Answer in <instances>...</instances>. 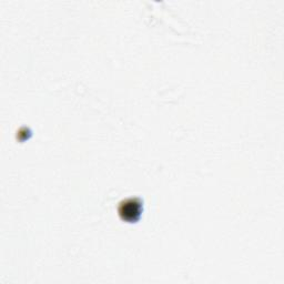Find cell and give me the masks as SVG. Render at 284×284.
I'll return each instance as SVG.
<instances>
[{"label": "cell", "instance_id": "6da1fadb", "mask_svg": "<svg viewBox=\"0 0 284 284\" xmlns=\"http://www.w3.org/2000/svg\"><path fill=\"white\" fill-rule=\"evenodd\" d=\"M140 209H141L140 202H137V200H133V199H129V200H127L124 203H121L119 212H120V214L122 215V217L127 219L128 214H130V215L133 214V217H134V214L139 215Z\"/></svg>", "mask_w": 284, "mask_h": 284}]
</instances>
